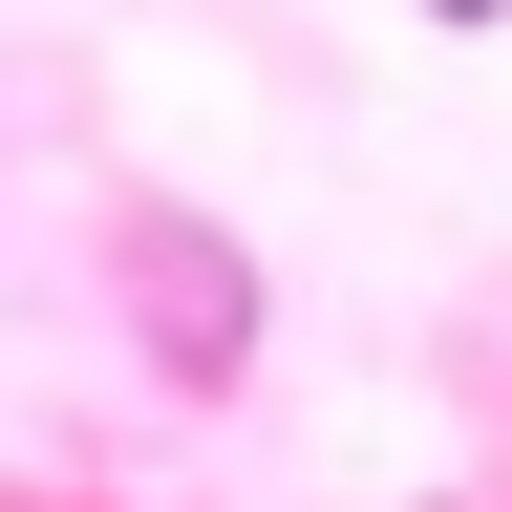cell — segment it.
<instances>
[{
    "mask_svg": "<svg viewBox=\"0 0 512 512\" xmlns=\"http://www.w3.org/2000/svg\"><path fill=\"white\" fill-rule=\"evenodd\" d=\"M406 22H448V43H491V22H512V0H406Z\"/></svg>",
    "mask_w": 512,
    "mask_h": 512,
    "instance_id": "obj_1",
    "label": "cell"
}]
</instances>
